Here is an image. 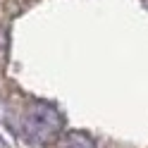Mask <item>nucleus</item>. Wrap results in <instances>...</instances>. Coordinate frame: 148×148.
I'll return each mask as SVG.
<instances>
[{
    "label": "nucleus",
    "instance_id": "2",
    "mask_svg": "<svg viewBox=\"0 0 148 148\" xmlns=\"http://www.w3.org/2000/svg\"><path fill=\"white\" fill-rule=\"evenodd\" d=\"M62 148H91V143H86L84 138H77V136H69L67 143H64Z\"/></svg>",
    "mask_w": 148,
    "mask_h": 148
},
{
    "label": "nucleus",
    "instance_id": "1",
    "mask_svg": "<svg viewBox=\"0 0 148 148\" xmlns=\"http://www.w3.org/2000/svg\"><path fill=\"white\" fill-rule=\"evenodd\" d=\"M26 132H29L31 138H36V141H50V138L60 132V117L53 112L50 108H34L29 117H26Z\"/></svg>",
    "mask_w": 148,
    "mask_h": 148
},
{
    "label": "nucleus",
    "instance_id": "3",
    "mask_svg": "<svg viewBox=\"0 0 148 148\" xmlns=\"http://www.w3.org/2000/svg\"><path fill=\"white\" fill-rule=\"evenodd\" d=\"M5 55H7V34H5L3 26H0V64L5 62Z\"/></svg>",
    "mask_w": 148,
    "mask_h": 148
}]
</instances>
